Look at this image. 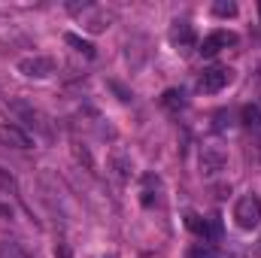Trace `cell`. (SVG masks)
<instances>
[{
  "label": "cell",
  "mask_w": 261,
  "mask_h": 258,
  "mask_svg": "<svg viewBox=\"0 0 261 258\" xmlns=\"http://www.w3.org/2000/svg\"><path fill=\"white\" fill-rule=\"evenodd\" d=\"M234 222L243 228V231H252L261 225V197L258 194H243L237 203H234Z\"/></svg>",
  "instance_id": "obj_1"
},
{
  "label": "cell",
  "mask_w": 261,
  "mask_h": 258,
  "mask_svg": "<svg viewBox=\"0 0 261 258\" xmlns=\"http://www.w3.org/2000/svg\"><path fill=\"white\" fill-rule=\"evenodd\" d=\"M73 12H79L82 28H85L88 34H100V31H107L110 21H113V12H107V9H100V6H91V3H82V9H73Z\"/></svg>",
  "instance_id": "obj_2"
},
{
  "label": "cell",
  "mask_w": 261,
  "mask_h": 258,
  "mask_svg": "<svg viewBox=\"0 0 261 258\" xmlns=\"http://www.w3.org/2000/svg\"><path fill=\"white\" fill-rule=\"evenodd\" d=\"M18 73L28 79H49L55 73V58L49 55H28L18 61Z\"/></svg>",
  "instance_id": "obj_3"
},
{
  "label": "cell",
  "mask_w": 261,
  "mask_h": 258,
  "mask_svg": "<svg viewBox=\"0 0 261 258\" xmlns=\"http://www.w3.org/2000/svg\"><path fill=\"white\" fill-rule=\"evenodd\" d=\"M231 79H234V70H228V67H206V70L200 73V79H197V88L206 91V94H216V91H222Z\"/></svg>",
  "instance_id": "obj_4"
},
{
  "label": "cell",
  "mask_w": 261,
  "mask_h": 258,
  "mask_svg": "<svg viewBox=\"0 0 261 258\" xmlns=\"http://www.w3.org/2000/svg\"><path fill=\"white\" fill-rule=\"evenodd\" d=\"M186 228L200 237V243H210V240H216L219 234H222V225H219V219H203V216H197V213H189L186 216Z\"/></svg>",
  "instance_id": "obj_5"
},
{
  "label": "cell",
  "mask_w": 261,
  "mask_h": 258,
  "mask_svg": "<svg viewBox=\"0 0 261 258\" xmlns=\"http://www.w3.org/2000/svg\"><path fill=\"white\" fill-rule=\"evenodd\" d=\"M228 46H237V34L234 31H213V34H206L203 40H200V55L203 58H213V55H219L222 49H228Z\"/></svg>",
  "instance_id": "obj_6"
},
{
  "label": "cell",
  "mask_w": 261,
  "mask_h": 258,
  "mask_svg": "<svg viewBox=\"0 0 261 258\" xmlns=\"http://www.w3.org/2000/svg\"><path fill=\"white\" fill-rule=\"evenodd\" d=\"M0 146H9V149H31L34 146V140H31V134L24 128H18V125H12V122H3L0 125Z\"/></svg>",
  "instance_id": "obj_7"
},
{
  "label": "cell",
  "mask_w": 261,
  "mask_h": 258,
  "mask_svg": "<svg viewBox=\"0 0 261 258\" xmlns=\"http://www.w3.org/2000/svg\"><path fill=\"white\" fill-rule=\"evenodd\" d=\"M167 40H170V46L176 52H189V49H195V28L189 21H173Z\"/></svg>",
  "instance_id": "obj_8"
},
{
  "label": "cell",
  "mask_w": 261,
  "mask_h": 258,
  "mask_svg": "<svg viewBox=\"0 0 261 258\" xmlns=\"http://www.w3.org/2000/svg\"><path fill=\"white\" fill-rule=\"evenodd\" d=\"M222 167H225V152L216 149V146H206L203 155H200V170H203L206 176H213V173H219Z\"/></svg>",
  "instance_id": "obj_9"
},
{
  "label": "cell",
  "mask_w": 261,
  "mask_h": 258,
  "mask_svg": "<svg viewBox=\"0 0 261 258\" xmlns=\"http://www.w3.org/2000/svg\"><path fill=\"white\" fill-rule=\"evenodd\" d=\"M161 107H164V110H170V113H179V110H186V107H189V100H186V91H182V88H167V91L161 94Z\"/></svg>",
  "instance_id": "obj_10"
},
{
  "label": "cell",
  "mask_w": 261,
  "mask_h": 258,
  "mask_svg": "<svg viewBox=\"0 0 261 258\" xmlns=\"http://www.w3.org/2000/svg\"><path fill=\"white\" fill-rule=\"evenodd\" d=\"M240 122H243V128L258 131L261 128V104H246L240 110Z\"/></svg>",
  "instance_id": "obj_11"
},
{
  "label": "cell",
  "mask_w": 261,
  "mask_h": 258,
  "mask_svg": "<svg viewBox=\"0 0 261 258\" xmlns=\"http://www.w3.org/2000/svg\"><path fill=\"white\" fill-rule=\"evenodd\" d=\"M64 40H67V46H73V49H76V52H82L85 58H94V46H91L88 40H82L79 34H67Z\"/></svg>",
  "instance_id": "obj_12"
},
{
  "label": "cell",
  "mask_w": 261,
  "mask_h": 258,
  "mask_svg": "<svg viewBox=\"0 0 261 258\" xmlns=\"http://www.w3.org/2000/svg\"><path fill=\"white\" fill-rule=\"evenodd\" d=\"M189 258H222V252L213 246V243H195L189 249Z\"/></svg>",
  "instance_id": "obj_13"
},
{
  "label": "cell",
  "mask_w": 261,
  "mask_h": 258,
  "mask_svg": "<svg viewBox=\"0 0 261 258\" xmlns=\"http://www.w3.org/2000/svg\"><path fill=\"white\" fill-rule=\"evenodd\" d=\"M0 258H31V255L12 240H0Z\"/></svg>",
  "instance_id": "obj_14"
},
{
  "label": "cell",
  "mask_w": 261,
  "mask_h": 258,
  "mask_svg": "<svg viewBox=\"0 0 261 258\" xmlns=\"http://www.w3.org/2000/svg\"><path fill=\"white\" fill-rule=\"evenodd\" d=\"M213 15H219V18H234V15H237V3H234V0H219V3H213Z\"/></svg>",
  "instance_id": "obj_15"
},
{
  "label": "cell",
  "mask_w": 261,
  "mask_h": 258,
  "mask_svg": "<svg viewBox=\"0 0 261 258\" xmlns=\"http://www.w3.org/2000/svg\"><path fill=\"white\" fill-rule=\"evenodd\" d=\"M113 167H116V176H119V179H128L130 164L125 161V155H116V158H113Z\"/></svg>",
  "instance_id": "obj_16"
},
{
  "label": "cell",
  "mask_w": 261,
  "mask_h": 258,
  "mask_svg": "<svg viewBox=\"0 0 261 258\" xmlns=\"http://www.w3.org/2000/svg\"><path fill=\"white\" fill-rule=\"evenodd\" d=\"M258 12H261V3H258Z\"/></svg>",
  "instance_id": "obj_17"
},
{
  "label": "cell",
  "mask_w": 261,
  "mask_h": 258,
  "mask_svg": "<svg viewBox=\"0 0 261 258\" xmlns=\"http://www.w3.org/2000/svg\"><path fill=\"white\" fill-rule=\"evenodd\" d=\"M258 155H261V149H258Z\"/></svg>",
  "instance_id": "obj_18"
}]
</instances>
